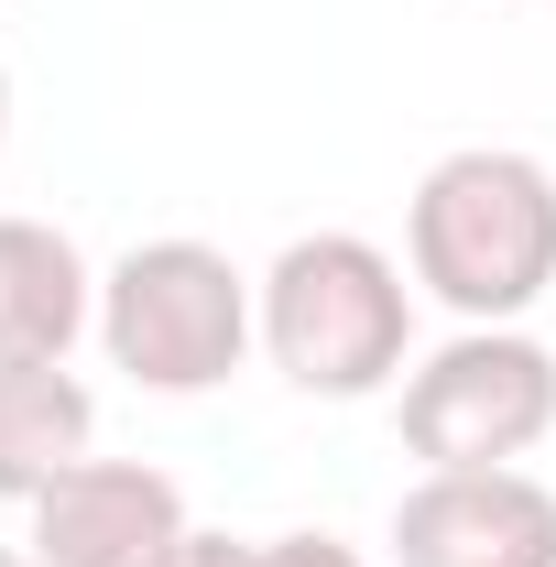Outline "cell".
<instances>
[{
    "label": "cell",
    "mask_w": 556,
    "mask_h": 567,
    "mask_svg": "<svg viewBox=\"0 0 556 567\" xmlns=\"http://www.w3.org/2000/svg\"><path fill=\"white\" fill-rule=\"evenodd\" d=\"M404 251H415V284L447 317L513 328L556 284V175L535 153H502V142L425 164L415 208H404Z\"/></svg>",
    "instance_id": "obj_1"
},
{
    "label": "cell",
    "mask_w": 556,
    "mask_h": 567,
    "mask_svg": "<svg viewBox=\"0 0 556 567\" xmlns=\"http://www.w3.org/2000/svg\"><path fill=\"white\" fill-rule=\"evenodd\" d=\"M262 350L317 404H371L415 371V284L360 229H306L262 274Z\"/></svg>",
    "instance_id": "obj_2"
},
{
    "label": "cell",
    "mask_w": 556,
    "mask_h": 567,
    "mask_svg": "<svg viewBox=\"0 0 556 567\" xmlns=\"http://www.w3.org/2000/svg\"><path fill=\"white\" fill-rule=\"evenodd\" d=\"M262 339V284L218 240H132L99 274V350L142 393H218Z\"/></svg>",
    "instance_id": "obj_3"
},
{
    "label": "cell",
    "mask_w": 556,
    "mask_h": 567,
    "mask_svg": "<svg viewBox=\"0 0 556 567\" xmlns=\"http://www.w3.org/2000/svg\"><path fill=\"white\" fill-rule=\"evenodd\" d=\"M404 447L425 470H513L556 436V350L524 328H459L404 371Z\"/></svg>",
    "instance_id": "obj_4"
},
{
    "label": "cell",
    "mask_w": 556,
    "mask_h": 567,
    "mask_svg": "<svg viewBox=\"0 0 556 567\" xmlns=\"http://www.w3.org/2000/svg\"><path fill=\"white\" fill-rule=\"evenodd\" d=\"M393 567H556V492L535 470H425L393 502Z\"/></svg>",
    "instance_id": "obj_5"
},
{
    "label": "cell",
    "mask_w": 556,
    "mask_h": 567,
    "mask_svg": "<svg viewBox=\"0 0 556 567\" xmlns=\"http://www.w3.org/2000/svg\"><path fill=\"white\" fill-rule=\"evenodd\" d=\"M186 535V492L142 458H76L33 502V567H153Z\"/></svg>",
    "instance_id": "obj_6"
},
{
    "label": "cell",
    "mask_w": 556,
    "mask_h": 567,
    "mask_svg": "<svg viewBox=\"0 0 556 567\" xmlns=\"http://www.w3.org/2000/svg\"><path fill=\"white\" fill-rule=\"evenodd\" d=\"M99 328V274L55 218H0V360H66Z\"/></svg>",
    "instance_id": "obj_7"
},
{
    "label": "cell",
    "mask_w": 556,
    "mask_h": 567,
    "mask_svg": "<svg viewBox=\"0 0 556 567\" xmlns=\"http://www.w3.org/2000/svg\"><path fill=\"white\" fill-rule=\"evenodd\" d=\"M99 447V404L66 360H0V502H33Z\"/></svg>",
    "instance_id": "obj_8"
},
{
    "label": "cell",
    "mask_w": 556,
    "mask_h": 567,
    "mask_svg": "<svg viewBox=\"0 0 556 567\" xmlns=\"http://www.w3.org/2000/svg\"><path fill=\"white\" fill-rule=\"evenodd\" d=\"M251 567H360V546H339V535H274V546H251Z\"/></svg>",
    "instance_id": "obj_9"
},
{
    "label": "cell",
    "mask_w": 556,
    "mask_h": 567,
    "mask_svg": "<svg viewBox=\"0 0 556 567\" xmlns=\"http://www.w3.org/2000/svg\"><path fill=\"white\" fill-rule=\"evenodd\" d=\"M153 567H251V546H240V535H208V524H186Z\"/></svg>",
    "instance_id": "obj_10"
},
{
    "label": "cell",
    "mask_w": 556,
    "mask_h": 567,
    "mask_svg": "<svg viewBox=\"0 0 556 567\" xmlns=\"http://www.w3.org/2000/svg\"><path fill=\"white\" fill-rule=\"evenodd\" d=\"M0 142H11V66H0Z\"/></svg>",
    "instance_id": "obj_11"
},
{
    "label": "cell",
    "mask_w": 556,
    "mask_h": 567,
    "mask_svg": "<svg viewBox=\"0 0 556 567\" xmlns=\"http://www.w3.org/2000/svg\"><path fill=\"white\" fill-rule=\"evenodd\" d=\"M0 567H33V546H0Z\"/></svg>",
    "instance_id": "obj_12"
}]
</instances>
